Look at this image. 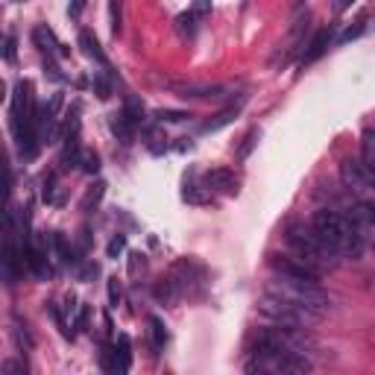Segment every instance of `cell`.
<instances>
[{
    "mask_svg": "<svg viewBox=\"0 0 375 375\" xmlns=\"http://www.w3.org/2000/svg\"><path fill=\"white\" fill-rule=\"evenodd\" d=\"M311 232H314V237L322 244V249H326L331 258H340V255L358 258L367 246V241L355 232L349 217L337 214L331 208H320L317 214L311 217Z\"/></svg>",
    "mask_w": 375,
    "mask_h": 375,
    "instance_id": "6da1fadb",
    "label": "cell"
},
{
    "mask_svg": "<svg viewBox=\"0 0 375 375\" xmlns=\"http://www.w3.org/2000/svg\"><path fill=\"white\" fill-rule=\"evenodd\" d=\"M267 293L284 299L287 305L299 308L311 320H320L331 311V299L317 282L311 279H293V276H276L267 284Z\"/></svg>",
    "mask_w": 375,
    "mask_h": 375,
    "instance_id": "7a4b0ae2",
    "label": "cell"
},
{
    "mask_svg": "<svg viewBox=\"0 0 375 375\" xmlns=\"http://www.w3.org/2000/svg\"><path fill=\"white\" fill-rule=\"evenodd\" d=\"M308 369H311L308 358L279 352V349H267V346H255V355L246 360V372H270V375L293 372V375H302Z\"/></svg>",
    "mask_w": 375,
    "mask_h": 375,
    "instance_id": "3957f363",
    "label": "cell"
},
{
    "mask_svg": "<svg viewBox=\"0 0 375 375\" xmlns=\"http://www.w3.org/2000/svg\"><path fill=\"white\" fill-rule=\"evenodd\" d=\"M287 246L296 253L299 261H305L311 267H320V264H331V255L322 249V244L314 237L311 226H291L287 229Z\"/></svg>",
    "mask_w": 375,
    "mask_h": 375,
    "instance_id": "277c9868",
    "label": "cell"
},
{
    "mask_svg": "<svg viewBox=\"0 0 375 375\" xmlns=\"http://www.w3.org/2000/svg\"><path fill=\"white\" fill-rule=\"evenodd\" d=\"M258 311H261V314H264L267 320L276 322V326H305V322L311 320V317H308V314H302L299 308L287 305L284 299L273 296V293H264V296H261Z\"/></svg>",
    "mask_w": 375,
    "mask_h": 375,
    "instance_id": "5b68a950",
    "label": "cell"
},
{
    "mask_svg": "<svg viewBox=\"0 0 375 375\" xmlns=\"http://www.w3.org/2000/svg\"><path fill=\"white\" fill-rule=\"evenodd\" d=\"M340 176H343V185L349 188V191H355V194L369 199V191L375 185V170L360 165V158H346L340 165Z\"/></svg>",
    "mask_w": 375,
    "mask_h": 375,
    "instance_id": "8992f818",
    "label": "cell"
},
{
    "mask_svg": "<svg viewBox=\"0 0 375 375\" xmlns=\"http://www.w3.org/2000/svg\"><path fill=\"white\" fill-rule=\"evenodd\" d=\"M167 276L176 282L182 296H191L199 287V282H203V267H199L194 258H182V261H176V264L167 270Z\"/></svg>",
    "mask_w": 375,
    "mask_h": 375,
    "instance_id": "52a82bcc",
    "label": "cell"
},
{
    "mask_svg": "<svg viewBox=\"0 0 375 375\" xmlns=\"http://www.w3.org/2000/svg\"><path fill=\"white\" fill-rule=\"evenodd\" d=\"M270 264L279 276H293V279H311V282H320V270L305 264L299 258H287V255H270Z\"/></svg>",
    "mask_w": 375,
    "mask_h": 375,
    "instance_id": "ba28073f",
    "label": "cell"
},
{
    "mask_svg": "<svg viewBox=\"0 0 375 375\" xmlns=\"http://www.w3.org/2000/svg\"><path fill=\"white\" fill-rule=\"evenodd\" d=\"M167 89L173 94H179L185 100H220L226 97L223 85H196V82H167Z\"/></svg>",
    "mask_w": 375,
    "mask_h": 375,
    "instance_id": "9c48e42d",
    "label": "cell"
},
{
    "mask_svg": "<svg viewBox=\"0 0 375 375\" xmlns=\"http://www.w3.org/2000/svg\"><path fill=\"white\" fill-rule=\"evenodd\" d=\"M203 185L208 188L211 194H237V176H235V170L229 167H217V170H208L205 176H203Z\"/></svg>",
    "mask_w": 375,
    "mask_h": 375,
    "instance_id": "30bf717a",
    "label": "cell"
},
{
    "mask_svg": "<svg viewBox=\"0 0 375 375\" xmlns=\"http://www.w3.org/2000/svg\"><path fill=\"white\" fill-rule=\"evenodd\" d=\"M153 296H156V302L158 305H165V308H173V305H179L182 302V291L176 287V282H173L170 276H161L158 282H156V287H153Z\"/></svg>",
    "mask_w": 375,
    "mask_h": 375,
    "instance_id": "8fae6325",
    "label": "cell"
},
{
    "mask_svg": "<svg viewBox=\"0 0 375 375\" xmlns=\"http://www.w3.org/2000/svg\"><path fill=\"white\" fill-rule=\"evenodd\" d=\"M33 42L39 44L42 53H47V59H53V56H68V50L56 42L53 30L44 27V24H42V27H35V30H33Z\"/></svg>",
    "mask_w": 375,
    "mask_h": 375,
    "instance_id": "7c38bea8",
    "label": "cell"
},
{
    "mask_svg": "<svg viewBox=\"0 0 375 375\" xmlns=\"http://www.w3.org/2000/svg\"><path fill=\"white\" fill-rule=\"evenodd\" d=\"M80 47L85 50V56H89V59H94V62H97V65L103 68V71H111L109 59H106V53H103V47H100L97 35H94L91 30H82V33H80Z\"/></svg>",
    "mask_w": 375,
    "mask_h": 375,
    "instance_id": "4fadbf2b",
    "label": "cell"
},
{
    "mask_svg": "<svg viewBox=\"0 0 375 375\" xmlns=\"http://www.w3.org/2000/svg\"><path fill=\"white\" fill-rule=\"evenodd\" d=\"M329 44H331V27H326V30H320L314 39L308 42V47H305V53H302V62L305 65H311V62H317L322 53L329 50Z\"/></svg>",
    "mask_w": 375,
    "mask_h": 375,
    "instance_id": "5bb4252c",
    "label": "cell"
},
{
    "mask_svg": "<svg viewBox=\"0 0 375 375\" xmlns=\"http://www.w3.org/2000/svg\"><path fill=\"white\" fill-rule=\"evenodd\" d=\"M308 33V15L305 18H299L293 27H291V33H287V42H284V50H282V62L293 53V50H299V44H302V35Z\"/></svg>",
    "mask_w": 375,
    "mask_h": 375,
    "instance_id": "9a60e30c",
    "label": "cell"
},
{
    "mask_svg": "<svg viewBox=\"0 0 375 375\" xmlns=\"http://www.w3.org/2000/svg\"><path fill=\"white\" fill-rule=\"evenodd\" d=\"M115 364H111V369H118V372H129L132 367V352H129V337L127 334H120L118 337V343H115Z\"/></svg>",
    "mask_w": 375,
    "mask_h": 375,
    "instance_id": "2e32d148",
    "label": "cell"
},
{
    "mask_svg": "<svg viewBox=\"0 0 375 375\" xmlns=\"http://www.w3.org/2000/svg\"><path fill=\"white\" fill-rule=\"evenodd\" d=\"M241 103H244V100H241ZM241 103H237V106H229V109H223V111H217L214 118L203 123V132H217V129H223V127H229V123L237 118V111H241Z\"/></svg>",
    "mask_w": 375,
    "mask_h": 375,
    "instance_id": "e0dca14e",
    "label": "cell"
},
{
    "mask_svg": "<svg viewBox=\"0 0 375 375\" xmlns=\"http://www.w3.org/2000/svg\"><path fill=\"white\" fill-rule=\"evenodd\" d=\"M120 115H123V118H127V120L132 123V127H135V129H138V127H141V123H144V103H141V100H138V97H127V103H123V109H120Z\"/></svg>",
    "mask_w": 375,
    "mask_h": 375,
    "instance_id": "ac0fdd59",
    "label": "cell"
},
{
    "mask_svg": "<svg viewBox=\"0 0 375 375\" xmlns=\"http://www.w3.org/2000/svg\"><path fill=\"white\" fill-rule=\"evenodd\" d=\"M360 165L375 170V132L367 129L364 138H360Z\"/></svg>",
    "mask_w": 375,
    "mask_h": 375,
    "instance_id": "d6986e66",
    "label": "cell"
},
{
    "mask_svg": "<svg viewBox=\"0 0 375 375\" xmlns=\"http://www.w3.org/2000/svg\"><path fill=\"white\" fill-rule=\"evenodd\" d=\"M149 340H153V352L158 355L161 349H165L167 343V329H165V322H161L158 317H149Z\"/></svg>",
    "mask_w": 375,
    "mask_h": 375,
    "instance_id": "ffe728a7",
    "label": "cell"
},
{
    "mask_svg": "<svg viewBox=\"0 0 375 375\" xmlns=\"http://www.w3.org/2000/svg\"><path fill=\"white\" fill-rule=\"evenodd\" d=\"M182 196L188 199V203H194V205H208L211 203V191L203 185H185V191H182Z\"/></svg>",
    "mask_w": 375,
    "mask_h": 375,
    "instance_id": "44dd1931",
    "label": "cell"
},
{
    "mask_svg": "<svg viewBox=\"0 0 375 375\" xmlns=\"http://www.w3.org/2000/svg\"><path fill=\"white\" fill-rule=\"evenodd\" d=\"M111 132H115L123 144H129V141H132V132H135V127H132V123H129V120H127V118H123L120 111H118V115H111Z\"/></svg>",
    "mask_w": 375,
    "mask_h": 375,
    "instance_id": "7402d4cb",
    "label": "cell"
},
{
    "mask_svg": "<svg viewBox=\"0 0 375 375\" xmlns=\"http://www.w3.org/2000/svg\"><path fill=\"white\" fill-rule=\"evenodd\" d=\"M9 191H12V173H9V165H6V158L0 156V205H6V199H9Z\"/></svg>",
    "mask_w": 375,
    "mask_h": 375,
    "instance_id": "603a6c76",
    "label": "cell"
},
{
    "mask_svg": "<svg viewBox=\"0 0 375 375\" xmlns=\"http://www.w3.org/2000/svg\"><path fill=\"white\" fill-rule=\"evenodd\" d=\"M53 246H56V253H59V258H62V264H73V249L68 246V241H65V235H53Z\"/></svg>",
    "mask_w": 375,
    "mask_h": 375,
    "instance_id": "cb8c5ba5",
    "label": "cell"
},
{
    "mask_svg": "<svg viewBox=\"0 0 375 375\" xmlns=\"http://www.w3.org/2000/svg\"><path fill=\"white\" fill-rule=\"evenodd\" d=\"M94 94L100 100H109L111 97V82H109V71L103 73H94Z\"/></svg>",
    "mask_w": 375,
    "mask_h": 375,
    "instance_id": "d4e9b609",
    "label": "cell"
},
{
    "mask_svg": "<svg viewBox=\"0 0 375 375\" xmlns=\"http://www.w3.org/2000/svg\"><path fill=\"white\" fill-rule=\"evenodd\" d=\"M80 167L94 176V173L100 170V156L94 153V149H82V153H80Z\"/></svg>",
    "mask_w": 375,
    "mask_h": 375,
    "instance_id": "484cf974",
    "label": "cell"
},
{
    "mask_svg": "<svg viewBox=\"0 0 375 375\" xmlns=\"http://www.w3.org/2000/svg\"><path fill=\"white\" fill-rule=\"evenodd\" d=\"M156 118H158L161 123H182V120H188L191 115H188V111H179V109H158Z\"/></svg>",
    "mask_w": 375,
    "mask_h": 375,
    "instance_id": "4316f807",
    "label": "cell"
},
{
    "mask_svg": "<svg viewBox=\"0 0 375 375\" xmlns=\"http://www.w3.org/2000/svg\"><path fill=\"white\" fill-rule=\"evenodd\" d=\"M103 194H106V185H103V182L91 185V191L85 194V199H82V208H85V211H91V205H97L100 199H103Z\"/></svg>",
    "mask_w": 375,
    "mask_h": 375,
    "instance_id": "83f0119b",
    "label": "cell"
},
{
    "mask_svg": "<svg viewBox=\"0 0 375 375\" xmlns=\"http://www.w3.org/2000/svg\"><path fill=\"white\" fill-rule=\"evenodd\" d=\"M258 138H261V132H258V129H249L246 138H244V144H241V149H237V158H246L249 153H253V147L258 144Z\"/></svg>",
    "mask_w": 375,
    "mask_h": 375,
    "instance_id": "f1b7e54d",
    "label": "cell"
},
{
    "mask_svg": "<svg viewBox=\"0 0 375 375\" xmlns=\"http://www.w3.org/2000/svg\"><path fill=\"white\" fill-rule=\"evenodd\" d=\"M120 9H123V3L120 0H111L109 3V15H111V35H120Z\"/></svg>",
    "mask_w": 375,
    "mask_h": 375,
    "instance_id": "f546056e",
    "label": "cell"
},
{
    "mask_svg": "<svg viewBox=\"0 0 375 375\" xmlns=\"http://www.w3.org/2000/svg\"><path fill=\"white\" fill-rule=\"evenodd\" d=\"M123 249H127V237H123V235H115V237L109 241V246H106V255H109V258H118Z\"/></svg>",
    "mask_w": 375,
    "mask_h": 375,
    "instance_id": "4dcf8cb0",
    "label": "cell"
},
{
    "mask_svg": "<svg viewBox=\"0 0 375 375\" xmlns=\"http://www.w3.org/2000/svg\"><path fill=\"white\" fill-rule=\"evenodd\" d=\"M109 305H111V308L120 305V284H118V276L109 279Z\"/></svg>",
    "mask_w": 375,
    "mask_h": 375,
    "instance_id": "1f68e13d",
    "label": "cell"
},
{
    "mask_svg": "<svg viewBox=\"0 0 375 375\" xmlns=\"http://www.w3.org/2000/svg\"><path fill=\"white\" fill-rule=\"evenodd\" d=\"M364 30H367V21H358V27H349V30L340 35V44H346V42L358 39V35H364Z\"/></svg>",
    "mask_w": 375,
    "mask_h": 375,
    "instance_id": "d6a6232c",
    "label": "cell"
},
{
    "mask_svg": "<svg viewBox=\"0 0 375 375\" xmlns=\"http://www.w3.org/2000/svg\"><path fill=\"white\" fill-rule=\"evenodd\" d=\"M144 267H147L144 255H141V253H132V255H129V276H138V270H144Z\"/></svg>",
    "mask_w": 375,
    "mask_h": 375,
    "instance_id": "836d02e7",
    "label": "cell"
},
{
    "mask_svg": "<svg viewBox=\"0 0 375 375\" xmlns=\"http://www.w3.org/2000/svg\"><path fill=\"white\" fill-rule=\"evenodd\" d=\"M191 12L196 18H205L208 12H211V0H194V6H191Z\"/></svg>",
    "mask_w": 375,
    "mask_h": 375,
    "instance_id": "e575fe53",
    "label": "cell"
},
{
    "mask_svg": "<svg viewBox=\"0 0 375 375\" xmlns=\"http://www.w3.org/2000/svg\"><path fill=\"white\" fill-rule=\"evenodd\" d=\"M85 3H89V0H71L68 15H71V18H80V15H82V9H85Z\"/></svg>",
    "mask_w": 375,
    "mask_h": 375,
    "instance_id": "d590c367",
    "label": "cell"
},
{
    "mask_svg": "<svg viewBox=\"0 0 375 375\" xmlns=\"http://www.w3.org/2000/svg\"><path fill=\"white\" fill-rule=\"evenodd\" d=\"M3 372H27V367L18 364V360H6V364H3Z\"/></svg>",
    "mask_w": 375,
    "mask_h": 375,
    "instance_id": "8d00e7d4",
    "label": "cell"
},
{
    "mask_svg": "<svg viewBox=\"0 0 375 375\" xmlns=\"http://www.w3.org/2000/svg\"><path fill=\"white\" fill-rule=\"evenodd\" d=\"M44 199H47V203H53V176L44 179Z\"/></svg>",
    "mask_w": 375,
    "mask_h": 375,
    "instance_id": "74e56055",
    "label": "cell"
},
{
    "mask_svg": "<svg viewBox=\"0 0 375 375\" xmlns=\"http://www.w3.org/2000/svg\"><path fill=\"white\" fill-rule=\"evenodd\" d=\"M352 3H355V0H334V9H337V12H346Z\"/></svg>",
    "mask_w": 375,
    "mask_h": 375,
    "instance_id": "f35d334b",
    "label": "cell"
},
{
    "mask_svg": "<svg viewBox=\"0 0 375 375\" xmlns=\"http://www.w3.org/2000/svg\"><path fill=\"white\" fill-rule=\"evenodd\" d=\"M6 97V85H3V80H0V100Z\"/></svg>",
    "mask_w": 375,
    "mask_h": 375,
    "instance_id": "ab89813d",
    "label": "cell"
},
{
    "mask_svg": "<svg viewBox=\"0 0 375 375\" xmlns=\"http://www.w3.org/2000/svg\"><path fill=\"white\" fill-rule=\"evenodd\" d=\"M15 3H24V0H15Z\"/></svg>",
    "mask_w": 375,
    "mask_h": 375,
    "instance_id": "60d3db41",
    "label": "cell"
},
{
    "mask_svg": "<svg viewBox=\"0 0 375 375\" xmlns=\"http://www.w3.org/2000/svg\"><path fill=\"white\" fill-rule=\"evenodd\" d=\"M296 3H302V0H296Z\"/></svg>",
    "mask_w": 375,
    "mask_h": 375,
    "instance_id": "b9f144b4",
    "label": "cell"
}]
</instances>
